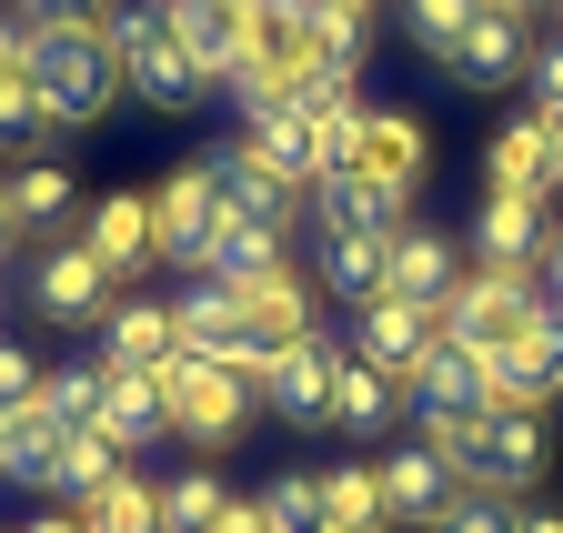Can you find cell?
<instances>
[{
  "mask_svg": "<svg viewBox=\"0 0 563 533\" xmlns=\"http://www.w3.org/2000/svg\"><path fill=\"white\" fill-rule=\"evenodd\" d=\"M473 242H483V262H533L543 273V242H553L543 191H483L473 202Z\"/></svg>",
  "mask_w": 563,
  "mask_h": 533,
  "instance_id": "obj_19",
  "label": "cell"
},
{
  "mask_svg": "<svg viewBox=\"0 0 563 533\" xmlns=\"http://www.w3.org/2000/svg\"><path fill=\"white\" fill-rule=\"evenodd\" d=\"M21 242V212H11V191H0V252H11Z\"/></svg>",
  "mask_w": 563,
  "mask_h": 533,
  "instance_id": "obj_51",
  "label": "cell"
},
{
  "mask_svg": "<svg viewBox=\"0 0 563 533\" xmlns=\"http://www.w3.org/2000/svg\"><path fill=\"white\" fill-rule=\"evenodd\" d=\"M0 81H31V21L0 11Z\"/></svg>",
  "mask_w": 563,
  "mask_h": 533,
  "instance_id": "obj_44",
  "label": "cell"
},
{
  "mask_svg": "<svg viewBox=\"0 0 563 533\" xmlns=\"http://www.w3.org/2000/svg\"><path fill=\"white\" fill-rule=\"evenodd\" d=\"M322 533H393V503H383L373 463H332L322 474Z\"/></svg>",
  "mask_w": 563,
  "mask_h": 533,
  "instance_id": "obj_30",
  "label": "cell"
},
{
  "mask_svg": "<svg viewBox=\"0 0 563 533\" xmlns=\"http://www.w3.org/2000/svg\"><path fill=\"white\" fill-rule=\"evenodd\" d=\"M322 292L383 302L393 292V232H342V242H322Z\"/></svg>",
  "mask_w": 563,
  "mask_h": 533,
  "instance_id": "obj_27",
  "label": "cell"
},
{
  "mask_svg": "<svg viewBox=\"0 0 563 533\" xmlns=\"http://www.w3.org/2000/svg\"><path fill=\"white\" fill-rule=\"evenodd\" d=\"M252 142H262V152H272V162H282V171H292V181H302V191H312V181H322V171H332V162H322V121H312V111H302V101H282V111H272V121H252Z\"/></svg>",
  "mask_w": 563,
  "mask_h": 533,
  "instance_id": "obj_32",
  "label": "cell"
},
{
  "mask_svg": "<svg viewBox=\"0 0 563 533\" xmlns=\"http://www.w3.org/2000/svg\"><path fill=\"white\" fill-rule=\"evenodd\" d=\"M60 443H70V433H60L41 403H11V413H0V474L51 493V474H60Z\"/></svg>",
  "mask_w": 563,
  "mask_h": 533,
  "instance_id": "obj_29",
  "label": "cell"
},
{
  "mask_svg": "<svg viewBox=\"0 0 563 533\" xmlns=\"http://www.w3.org/2000/svg\"><path fill=\"white\" fill-rule=\"evenodd\" d=\"M312 212H322V242H342V232H402V202L383 181H363V171H322Z\"/></svg>",
  "mask_w": 563,
  "mask_h": 533,
  "instance_id": "obj_23",
  "label": "cell"
},
{
  "mask_svg": "<svg viewBox=\"0 0 563 533\" xmlns=\"http://www.w3.org/2000/svg\"><path fill=\"white\" fill-rule=\"evenodd\" d=\"M101 363H121V373H172V363H181L172 302H111V312H101Z\"/></svg>",
  "mask_w": 563,
  "mask_h": 533,
  "instance_id": "obj_18",
  "label": "cell"
},
{
  "mask_svg": "<svg viewBox=\"0 0 563 533\" xmlns=\"http://www.w3.org/2000/svg\"><path fill=\"white\" fill-rule=\"evenodd\" d=\"M422 453H443L463 484H483V413H422Z\"/></svg>",
  "mask_w": 563,
  "mask_h": 533,
  "instance_id": "obj_41",
  "label": "cell"
},
{
  "mask_svg": "<svg viewBox=\"0 0 563 533\" xmlns=\"http://www.w3.org/2000/svg\"><path fill=\"white\" fill-rule=\"evenodd\" d=\"M162 392H172V433H181L191 453L242 443V433H252V413H262V382H252V373H232V363H201V353H181V363L162 373Z\"/></svg>",
  "mask_w": 563,
  "mask_h": 533,
  "instance_id": "obj_2",
  "label": "cell"
},
{
  "mask_svg": "<svg viewBox=\"0 0 563 533\" xmlns=\"http://www.w3.org/2000/svg\"><path fill=\"white\" fill-rule=\"evenodd\" d=\"M514 523H523V503H514V493H483V484L443 513V533H514Z\"/></svg>",
  "mask_w": 563,
  "mask_h": 533,
  "instance_id": "obj_42",
  "label": "cell"
},
{
  "mask_svg": "<svg viewBox=\"0 0 563 533\" xmlns=\"http://www.w3.org/2000/svg\"><path fill=\"white\" fill-rule=\"evenodd\" d=\"M543 463H553L543 403H493V413H483V493H523V484H543Z\"/></svg>",
  "mask_w": 563,
  "mask_h": 533,
  "instance_id": "obj_10",
  "label": "cell"
},
{
  "mask_svg": "<svg viewBox=\"0 0 563 533\" xmlns=\"http://www.w3.org/2000/svg\"><path fill=\"white\" fill-rule=\"evenodd\" d=\"M31 302H41V322H101L111 312V273H101V252L91 242H51L41 252V273H31Z\"/></svg>",
  "mask_w": 563,
  "mask_h": 533,
  "instance_id": "obj_9",
  "label": "cell"
},
{
  "mask_svg": "<svg viewBox=\"0 0 563 533\" xmlns=\"http://www.w3.org/2000/svg\"><path fill=\"white\" fill-rule=\"evenodd\" d=\"M453 282H463V252H453V232H433V222H402L393 232V292L402 302H453Z\"/></svg>",
  "mask_w": 563,
  "mask_h": 533,
  "instance_id": "obj_20",
  "label": "cell"
},
{
  "mask_svg": "<svg viewBox=\"0 0 563 533\" xmlns=\"http://www.w3.org/2000/svg\"><path fill=\"white\" fill-rule=\"evenodd\" d=\"M11 212H21V232H60V222H70V171H60V162H21Z\"/></svg>",
  "mask_w": 563,
  "mask_h": 533,
  "instance_id": "obj_36",
  "label": "cell"
},
{
  "mask_svg": "<svg viewBox=\"0 0 563 533\" xmlns=\"http://www.w3.org/2000/svg\"><path fill=\"white\" fill-rule=\"evenodd\" d=\"M31 21H101V0H21Z\"/></svg>",
  "mask_w": 563,
  "mask_h": 533,
  "instance_id": "obj_45",
  "label": "cell"
},
{
  "mask_svg": "<svg viewBox=\"0 0 563 533\" xmlns=\"http://www.w3.org/2000/svg\"><path fill=\"white\" fill-rule=\"evenodd\" d=\"M373 51V0H302V71L352 81Z\"/></svg>",
  "mask_w": 563,
  "mask_h": 533,
  "instance_id": "obj_17",
  "label": "cell"
},
{
  "mask_svg": "<svg viewBox=\"0 0 563 533\" xmlns=\"http://www.w3.org/2000/svg\"><path fill=\"white\" fill-rule=\"evenodd\" d=\"M31 533H91V523H81V513H41Z\"/></svg>",
  "mask_w": 563,
  "mask_h": 533,
  "instance_id": "obj_50",
  "label": "cell"
},
{
  "mask_svg": "<svg viewBox=\"0 0 563 533\" xmlns=\"http://www.w3.org/2000/svg\"><path fill=\"white\" fill-rule=\"evenodd\" d=\"M211 533H272V523H262V503H232V513L211 523Z\"/></svg>",
  "mask_w": 563,
  "mask_h": 533,
  "instance_id": "obj_48",
  "label": "cell"
},
{
  "mask_svg": "<svg viewBox=\"0 0 563 533\" xmlns=\"http://www.w3.org/2000/svg\"><path fill=\"white\" fill-rule=\"evenodd\" d=\"M81 523H91V533H162V484L121 474V484H101V493L81 503Z\"/></svg>",
  "mask_w": 563,
  "mask_h": 533,
  "instance_id": "obj_35",
  "label": "cell"
},
{
  "mask_svg": "<svg viewBox=\"0 0 563 533\" xmlns=\"http://www.w3.org/2000/svg\"><path fill=\"white\" fill-rule=\"evenodd\" d=\"M473 11H483V0H402V31L433 51V60H453L463 31H473Z\"/></svg>",
  "mask_w": 563,
  "mask_h": 533,
  "instance_id": "obj_40",
  "label": "cell"
},
{
  "mask_svg": "<svg viewBox=\"0 0 563 533\" xmlns=\"http://www.w3.org/2000/svg\"><path fill=\"white\" fill-rule=\"evenodd\" d=\"M91 252H101V273H141V262H162V222H152V191H111V202L91 212Z\"/></svg>",
  "mask_w": 563,
  "mask_h": 533,
  "instance_id": "obj_21",
  "label": "cell"
},
{
  "mask_svg": "<svg viewBox=\"0 0 563 533\" xmlns=\"http://www.w3.org/2000/svg\"><path fill=\"white\" fill-rule=\"evenodd\" d=\"M493 392L504 403H553L563 392V302H543L533 322H514L493 343Z\"/></svg>",
  "mask_w": 563,
  "mask_h": 533,
  "instance_id": "obj_7",
  "label": "cell"
},
{
  "mask_svg": "<svg viewBox=\"0 0 563 533\" xmlns=\"http://www.w3.org/2000/svg\"><path fill=\"white\" fill-rule=\"evenodd\" d=\"M31 21V11H21ZM31 81H41V111L51 131H91L131 81H121V51L101 41V21H31Z\"/></svg>",
  "mask_w": 563,
  "mask_h": 533,
  "instance_id": "obj_1",
  "label": "cell"
},
{
  "mask_svg": "<svg viewBox=\"0 0 563 533\" xmlns=\"http://www.w3.org/2000/svg\"><path fill=\"white\" fill-rule=\"evenodd\" d=\"M121 453H152L162 433H172V392H162V373H121V363H101V413H91Z\"/></svg>",
  "mask_w": 563,
  "mask_h": 533,
  "instance_id": "obj_14",
  "label": "cell"
},
{
  "mask_svg": "<svg viewBox=\"0 0 563 533\" xmlns=\"http://www.w3.org/2000/svg\"><path fill=\"white\" fill-rule=\"evenodd\" d=\"M553 292H543V273L533 262H483V273H463L453 282V302H443V332L453 343H473V353H493L514 322H533Z\"/></svg>",
  "mask_w": 563,
  "mask_h": 533,
  "instance_id": "obj_3",
  "label": "cell"
},
{
  "mask_svg": "<svg viewBox=\"0 0 563 533\" xmlns=\"http://www.w3.org/2000/svg\"><path fill=\"white\" fill-rule=\"evenodd\" d=\"M553 11H563V0H553Z\"/></svg>",
  "mask_w": 563,
  "mask_h": 533,
  "instance_id": "obj_53",
  "label": "cell"
},
{
  "mask_svg": "<svg viewBox=\"0 0 563 533\" xmlns=\"http://www.w3.org/2000/svg\"><path fill=\"white\" fill-rule=\"evenodd\" d=\"M121 81H131L141 101H152V111H191V101L211 91V71H201V60L181 51V31H172V41H152L141 60H121Z\"/></svg>",
  "mask_w": 563,
  "mask_h": 533,
  "instance_id": "obj_28",
  "label": "cell"
},
{
  "mask_svg": "<svg viewBox=\"0 0 563 533\" xmlns=\"http://www.w3.org/2000/svg\"><path fill=\"white\" fill-rule=\"evenodd\" d=\"M31 403H41L60 433H81V423L101 413V363H81V373H41V392H31Z\"/></svg>",
  "mask_w": 563,
  "mask_h": 533,
  "instance_id": "obj_39",
  "label": "cell"
},
{
  "mask_svg": "<svg viewBox=\"0 0 563 533\" xmlns=\"http://www.w3.org/2000/svg\"><path fill=\"white\" fill-rule=\"evenodd\" d=\"M282 242H292V232H272V222H242V212H222V232H211V262H201V273L222 282V292H252L262 273H282V262H292Z\"/></svg>",
  "mask_w": 563,
  "mask_h": 533,
  "instance_id": "obj_22",
  "label": "cell"
},
{
  "mask_svg": "<svg viewBox=\"0 0 563 533\" xmlns=\"http://www.w3.org/2000/svg\"><path fill=\"white\" fill-rule=\"evenodd\" d=\"M222 513H232V493H222V474H211V463H191V474L162 484V533H211Z\"/></svg>",
  "mask_w": 563,
  "mask_h": 533,
  "instance_id": "obj_34",
  "label": "cell"
},
{
  "mask_svg": "<svg viewBox=\"0 0 563 533\" xmlns=\"http://www.w3.org/2000/svg\"><path fill=\"white\" fill-rule=\"evenodd\" d=\"M262 523L272 533H322V474H272L262 484Z\"/></svg>",
  "mask_w": 563,
  "mask_h": 533,
  "instance_id": "obj_38",
  "label": "cell"
},
{
  "mask_svg": "<svg viewBox=\"0 0 563 533\" xmlns=\"http://www.w3.org/2000/svg\"><path fill=\"white\" fill-rule=\"evenodd\" d=\"M533 121H543V142H553V181H563V101H543Z\"/></svg>",
  "mask_w": 563,
  "mask_h": 533,
  "instance_id": "obj_46",
  "label": "cell"
},
{
  "mask_svg": "<svg viewBox=\"0 0 563 533\" xmlns=\"http://www.w3.org/2000/svg\"><path fill=\"white\" fill-rule=\"evenodd\" d=\"M523 71H533V31H523V11L483 0V11H473V31H463V51H453V81L504 91V81H523Z\"/></svg>",
  "mask_w": 563,
  "mask_h": 533,
  "instance_id": "obj_13",
  "label": "cell"
},
{
  "mask_svg": "<svg viewBox=\"0 0 563 533\" xmlns=\"http://www.w3.org/2000/svg\"><path fill=\"white\" fill-rule=\"evenodd\" d=\"M402 392H412V413H493V403H504V392H493V353L453 343V332L412 363V382H402Z\"/></svg>",
  "mask_w": 563,
  "mask_h": 533,
  "instance_id": "obj_8",
  "label": "cell"
},
{
  "mask_svg": "<svg viewBox=\"0 0 563 533\" xmlns=\"http://www.w3.org/2000/svg\"><path fill=\"white\" fill-rule=\"evenodd\" d=\"M514 533H563V513H553V503H523V523H514Z\"/></svg>",
  "mask_w": 563,
  "mask_h": 533,
  "instance_id": "obj_49",
  "label": "cell"
},
{
  "mask_svg": "<svg viewBox=\"0 0 563 533\" xmlns=\"http://www.w3.org/2000/svg\"><path fill=\"white\" fill-rule=\"evenodd\" d=\"M31 392H41V363H31L21 343H0V413H11V403H31Z\"/></svg>",
  "mask_w": 563,
  "mask_h": 533,
  "instance_id": "obj_43",
  "label": "cell"
},
{
  "mask_svg": "<svg viewBox=\"0 0 563 533\" xmlns=\"http://www.w3.org/2000/svg\"><path fill=\"white\" fill-rule=\"evenodd\" d=\"M152 222H162V262H211V232H222V191H211V171L191 162V171H172L162 191H152Z\"/></svg>",
  "mask_w": 563,
  "mask_h": 533,
  "instance_id": "obj_12",
  "label": "cell"
},
{
  "mask_svg": "<svg viewBox=\"0 0 563 533\" xmlns=\"http://www.w3.org/2000/svg\"><path fill=\"white\" fill-rule=\"evenodd\" d=\"M483 191H543L553 202V142H543V121H504L493 131V152H483Z\"/></svg>",
  "mask_w": 563,
  "mask_h": 533,
  "instance_id": "obj_26",
  "label": "cell"
},
{
  "mask_svg": "<svg viewBox=\"0 0 563 533\" xmlns=\"http://www.w3.org/2000/svg\"><path fill=\"white\" fill-rule=\"evenodd\" d=\"M443 343V312L433 302H402V292H383V302H363V363H383L393 382H412V363Z\"/></svg>",
  "mask_w": 563,
  "mask_h": 533,
  "instance_id": "obj_16",
  "label": "cell"
},
{
  "mask_svg": "<svg viewBox=\"0 0 563 533\" xmlns=\"http://www.w3.org/2000/svg\"><path fill=\"white\" fill-rule=\"evenodd\" d=\"M172 322H181V353H201V363H232V373H252L262 382V332L242 322V292H222V282H201V292H181L172 302Z\"/></svg>",
  "mask_w": 563,
  "mask_h": 533,
  "instance_id": "obj_6",
  "label": "cell"
},
{
  "mask_svg": "<svg viewBox=\"0 0 563 533\" xmlns=\"http://www.w3.org/2000/svg\"><path fill=\"white\" fill-rule=\"evenodd\" d=\"M201 171H211V191H222V212L272 222V232H292V222H302V202H312V191L282 171L262 142H222V152H201Z\"/></svg>",
  "mask_w": 563,
  "mask_h": 533,
  "instance_id": "obj_4",
  "label": "cell"
},
{
  "mask_svg": "<svg viewBox=\"0 0 563 533\" xmlns=\"http://www.w3.org/2000/svg\"><path fill=\"white\" fill-rule=\"evenodd\" d=\"M41 142H51L41 81H0V152H11V162H41Z\"/></svg>",
  "mask_w": 563,
  "mask_h": 533,
  "instance_id": "obj_37",
  "label": "cell"
},
{
  "mask_svg": "<svg viewBox=\"0 0 563 533\" xmlns=\"http://www.w3.org/2000/svg\"><path fill=\"white\" fill-rule=\"evenodd\" d=\"M504 11H523V21H533V11H543V0H504Z\"/></svg>",
  "mask_w": 563,
  "mask_h": 533,
  "instance_id": "obj_52",
  "label": "cell"
},
{
  "mask_svg": "<svg viewBox=\"0 0 563 533\" xmlns=\"http://www.w3.org/2000/svg\"><path fill=\"white\" fill-rule=\"evenodd\" d=\"M543 292L563 302V222H553V242H543Z\"/></svg>",
  "mask_w": 563,
  "mask_h": 533,
  "instance_id": "obj_47",
  "label": "cell"
},
{
  "mask_svg": "<svg viewBox=\"0 0 563 533\" xmlns=\"http://www.w3.org/2000/svg\"><path fill=\"white\" fill-rule=\"evenodd\" d=\"M332 423L342 433H393L402 423V382L383 363H363V353H342V373H332Z\"/></svg>",
  "mask_w": 563,
  "mask_h": 533,
  "instance_id": "obj_25",
  "label": "cell"
},
{
  "mask_svg": "<svg viewBox=\"0 0 563 533\" xmlns=\"http://www.w3.org/2000/svg\"><path fill=\"white\" fill-rule=\"evenodd\" d=\"M352 171H363V181H383L393 202H412V181L433 171V142H422V121H402V111H363V142H352Z\"/></svg>",
  "mask_w": 563,
  "mask_h": 533,
  "instance_id": "obj_15",
  "label": "cell"
},
{
  "mask_svg": "<svg viewBox=\"0 0 563 533\" xmlns=\"http://www.w3.org/2000/svg\"><path fill=\"white\" fill-rule=\"evenodd\" d=\"M332 373H342V343L332 332H302V343H282L262 363V403L282 423H332Z\"/></svg>",
  "mask_w": 563,
  "mask_h": 533,
  "instance_id": "obj_5",
  "label": "cell"
},
{
  "mask_svg": "<svg viewBox=\"0 0 563 533\" xmlns=\"http://www.w3.org/2000/svg\"><path fill=\"white\" fill-rule=\"evenodd\" d=\"M242 60H262V71L292 81L302 71V0H252L242 11Z\"/></svg>",
  "mask_w": 563,
  "mask_h": 533,
  "instance_id": "obj_31",
  "label": "cell"
},
{
  "mask_svg": "<svg viewBox=\"0 0 563 533\" xmlns=\"http://www.w3.org/2000/svg\"><path fill=\"white\" fill-rule=\"evenodd\" d=\"M373 474H383V503H393V523H422V533H443V513L473 493V484L453 474V463H443V453H422V443H402L393 463H373Z\"/></svg>",
  "mask_w": 563,
  "mask_h": 533,
  "instance_id": "obj_11",
  "label": "cell"
},
{
  "mask_svg": "<svg viewBox=\"0 0 563 533\" xmlns=\"http://www.w3.org/2000/svg\"><path fill=\"white\" fill-rule=\"evenodd\" d=\"M312 312H322V302H312V282L292 273V262H282V273H262V282L242 292V322L262 332V353H282V343H302V332H322Z\"/></svg>",
  "mask_w": 563,
  "mask_h": 533,
  "instance_id": "obj_24",
  "label": "cell"
},
{
  "mask_svg": "<svg viewBox=\"0 0 563 533\" xmlns=\"http://www.w3.org/2000/svg\"><path fill=\"white\" fill-rule=\"evenodd\" d=\"M121 474H131V453H121V443H111L101 423H81V433L60 443V474H51V493L91 503V493H101V484H121Z\"/></svg>",
  "mask_w": 563,
  "mask_h": 533,
  "instance_id": "obj_33",
  "label": "cell"
}]
</instances>
